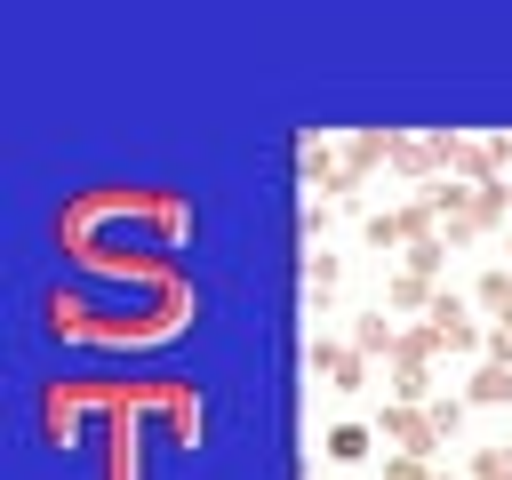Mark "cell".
<instances>
[{
	"label": "cell",
	"instance_id": "obj_1",
	"mask_svg": "<svg viewBox=\"0 0 512 480\" xmlns=\"http://www.w3.org/2000/svg\"><path fill=\"white\" fill-rule=\"evenodd\" d=\"M432 344H480V336H472V320H464V304H456V296H432Z\"/></svg>",
	"mask_w": 512,
	"mask_h": 480
},
{
	"label": "cell",
	"instance_id": "obj_2",
	"mask_svg": "<svg viewBox=\"0 0 512 480\" xmlns=\"http://www.w3.org/2000/svg\"><path fill=\"white\" fill-rule=\"evenodd\" d=\"M320 368H328V376H336V392H360V376H368V368H360V352H352V344H328V352H320Z\"/></svg>",
	"mask_w": 512,
	"mask_h": 480
},
{
	"label": "cell",
	"instance_id": "obj_3",
	"mask_svg": "<svg viewBox=\"0 0 512 480\" xmlns=\"http://www.w3.org/2000/svg\"><path fill=\"white\" fill-rule=\"evenodd\" d=\"M328 456H336V464H360V456H368V424H336V432H328Z\"/></svg>",
	"mask_w": 512,
	"mask_h": 480
},
{
	"label": "cell",
	"instance_id": "obj_4",
	"mask_svg": "<svg viewBox=\"0 0 512 480\" xmlns=\"http://www.w3.org/2000/svg\"><path fill=\"white\" fill-rule=\"evenodd\" d=\"M392 344H400L392 320H360V328H352V352H360V360H368V352H392Z\"/></svg>",
	"mask_w": 512,
	"mask_h": 480
},
{
	"label": "cell",
	"instance_id": "obj_5",
	"mask_svg": "<svg viewBox=\"0 0 512 480\" xmlns=\"http://www.w3.org/2000/svg\"><path fill=\"white\" fill-rule=\"evenodd\" d=\"M472 400H488V408H496V400H512V368H496V360H488V368L472 376Z\"/></svg>",
	"mask_w": 512,
	"mask_h": 480
},
{
	"label": "cell",
	"instance_id": "obj_6",
	"mask_svg": "<svg viewBox=\"0 0 512 480\" xmlns=\"http://www.w3.org/2000/svg\"><path fill=\"white\" fill-rule=\"evenodd\" d=\"M480 304L488 312H512V272H480Z\"/></svg>",
	"mask_w": 512,
	"mask_h": 480
},
{
	"label": "cell",
	"instance_id": "obj_7",
	"mask_svg": "<svg viewBox=\"0 0 512 480\" xmlns=\"http://www.w3.org/2000/svg\"><path fill=\"white\" fill-rule=\"evenodd\" d=\"M472 472H480V480H512V456H504V448H488V456H480Z\"/></svg>",
	"mask_w": 512,
	"mask_h": 480
},
{
	"label": "cell",
	"instance_id": "obj_8",
	"mask_svg": "<svg viewBox=\"0 0 512 480\" xmlns=\"http://www.w3.org/2000/svg\"><path fill=\"white\" fill-rule=\"evenodd\" d=\"M384 480H424V464H416V456H400V464H392Z\"/></svg>",
	"mask_w": 512,
	"mask_h": 480
}]
</instances>
